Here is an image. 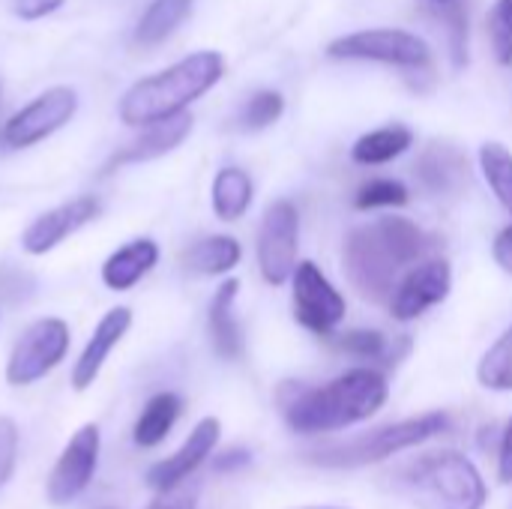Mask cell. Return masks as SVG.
Wrapping results in <instances>:
<instances>
[{"instance_id":"6da1fadb","label":"cell","mask_w":512,"mask_h":509,"mask_svg":"<svg viewBox=\"0 0 512 509\" xmlns=\"http://www.w3.org/2000/svg\"><path fill=\"white\" fill-rule=\"evenodd\" d=\"M432 240L405 216H381L357 225L342 246V267L360 297L372 303H390L396 282L417 261L426 258Z\"/></svg>"},{"instance_id":"7a4b0ae2","label":"cell","mask_w":512,"mask_h":509,"mask_svg":"<svg viewBox=\"0 0 512 509\" xmlns=\"http://www.w3.org/2000/svg\"><path fill=\"white\" fill-rule=\"evenodd\" d=\"M387 396H390L387 375L360 366L333 378L324 387L282 384L279 408L285 414L288 429L300 435H321V432H339L345 426L372 420L387 405Z\"/></svg>"},{"instance_id":"3957f363","label":"cell","mask_w":512,"mask_h":509,"mask_svg":"<svg viewBox=\"0 0 512 509\" xmlns=\"http://www.w3.org/2000/svg\"><path fill=\"white\" fill-rule=\"evenodd\" d=\"M225 75V60L219 51H195L180 63L141 78L120 99V120L126 126H150L165 117L186 111Z\"/></svg>"},{"instance_id":"277c9868","label":"cell","mask_w":512,"mask_h":509,"mask_svg":"<svg viewBox=\"0 0 512 509\" xmlns=\"http://www.w3.org/2000/svg\"><path fill=\"white\" fill-rule=\"evenodd\" d=\"M396 492L417 509H483L489 489L477 465L456 450L429 453L393 474Z\"/></svg>"},{"instance_id":"5b68a950","label":"cell","mask_w":512,"mask_h":509,"mask_svg":"<svg viewBox=\"0 0 512 509\" xmlns=\"http://www.w3.org/2000/svg\"><path fill=\"white\" fill-rule=\"evenodd\" d=\"M450 426V417L444 411H432V414H420L402 423H390L384 429H375L351 444H336L327 450H318L309 456V462L315 465H327V468H363V465H375L390 459L393 453H402L408 447H417L435 435H441Z\"/></svg>"},{"instance_id":"8992f818","label":"cell","mask_w":512,"mask_h":509,"mask_svg":"<svg viewBox=\"0 0 512 509\" xmlns=\"http://www.w3.org/2000/svg\"><path fill=\"white\" fill-rule=\"evenodd\" d=\"M327 57L384 63V66H396V69H408V72L432 69L429 42L402 27H366V30L345 33L327 45Z\"/></svg>"},{"instance_id":"52a82bcc","label":"cell","mask_w":512,"mask_h":509,"mask_svg":"<svg viewBox=\"0 0 512 509\" xmlns=\"http://www.w3.org/2000/svg\"><path fill=\"white\" fill-rule=\"evenodd\" d=\"M291 306L297 324L315 336H333L348 312L342 291L324 276L315 261H297L291 276Z\"/></svg>"},{"instance_id":"ba28073f","label":"cell","mask_w":512,"mask_h":509,"mask_svg":"<svg viewBox=\"0 0 512 509\" xmlns=\"http://www.w3.org/2000/svg\"><path fill=\"white\" fill-rule=\"evenodd\" d=\"M69 351V327L60 318H42L24 330L6 363V381L12 387H27L45 378L54 366L63 363Z\"/></svg>"},{"instance_id":"9c48e42d","label":"cell","mask_w":512,"mask_h":509,"mask_svg":"<svg viewBox=\"0 0 512 509\" xmlns=\"http://www.w3.org/2000/svg\"><path fill=\"white\" fill-rule=\"evenodd\" d=\"M300 252V213L291 201H273L258 231V270L267 285H285L294 276Z\"/></svg>"},{"instance_id":"30bf717a","label":"cell","mask_w":512,"mask_h":509,"mask_svg":"<svg viewBox=\"0 0 512 509\" xmlns=\"http://www.w3.org/2000/svg\"><path fill=\"white\" fill-rule=\"evenodd\" d=\"M453 291V270L447 258H423L396 282L390 294V315L402 324L417 321L438 303H444Z\"/></svg>"},{"instance_id":"8fae6325","label":"cell","mask_w":512,"mask_h":509,"mask_svg":"<svg viewBox=\"0 0 512 509\" xmlns=\"http://www.w3.org/2000/svg\"><path fill=\"white\" fill-rule=\"evenodd\" d=\"M96 465H99V426L96 423H87V426H81L69 438L66 450L54 462L51 477H48V486H45L48 501L54 507L72 504L90 486V480L96 474Z\"/></svg>"},{"instance_id":"7c38bea8","label":"cell","mask_w":512,"mask_h":509,"mask_svg":"<svg viewBox=\"0 0 512 509\" xmlns=\"http://www.w3.org/2000/svg\"><path fill=\"white\" fill-rule=\"evenodd\" d=\"M75 108H78V96L72 87H51L6 120L3 141L9 147H33L36 141L48 138L63 123H69Z\"/></svg>"},{"instance_id":"4fadbf2b","label":"cell","mask_w":512,"mask_h":509,"mask_svg":"<svg viewBox=\"0 0 512 509\" xmlns=\"http://www.w3.org/2000/svg\"><path fill=\"white\" fill-rule=\"evenodd\" d=\"M219 435H222L219 420H216V417H204V420L189 432V438L183 441V447H180L174 456L156 462V465L147 471V486H150L156 495L183 486V483L210 459L213 447L219 444Z\"/></svg>"},{"instance_id":"5bb4252c","label":"cell","mask_w":512,"mask_h":509,"mask_svg":"<svg viewBox=\"0 0 512 509\" xmlns=\"http://www.w3.org/2000/svg\"><path fill=\"white\" fill-rule=\"evenodd\" d=\"M102 204L93 195H81L72 198L48 213H42L39 219H33V225L21 234V246L30 255H45L54 246H60L69 234H75L78 228H84L87 222H93L99 216Z\"/></svg>"},{"instance_id":"9a60e30c","label":"cell","mask_w":512,"mask_h":509,"mask_svg":"<svg viewBox=\"0 0 512 509\" xmlns=\"http://www.w3.org/2000/svg\"><path fill=\"white\" fill-rule=\"evenodd\" d=\"M414 174L420 180V186L429 195L438 198H450L456 195L465 183H468V156L447 141H432L414 165Z\"/></svg>"},{"instance_id":"2e32d148","label":"cell","mask_w":512,"mask_h":509,"mask_svg":"<svg viewBox=\"0 0 512 509\" xmlns=\"http://www.w3.org/2000/svg\"><path fill=\"white\" fill-rule=\"evenodd\" d=\"M129 327H132V312L126 306H117L108 315H102V321L96 324L90 342L84 345V351H81V357H78V363L72 369V387L78 393L93 387V381L99 378V372H102V366L108 360V354L117 348V342L126 336Z\"/></svg>"},{"instance_id":"e0dca14e","label":"cell","mask_w":512,"mask_h":509,"mask_svg":"<svg viewBox=\"0 0 512 509\" xmlns=\"http://www.w3.org/2000/svg\"><path fill=\"white\" fill-rule=\"evenodd\" d=\"M192 132V114L180 111L174 117H165L159 123H150L141 138H135L129 147H123L120 153H114V159L108 162L105 174L120 168V165H135V162H150L159 159L165 153H171L174 147H180L186 141V135Z\"/></svg>"},{"instance_id":"ac0fdd59","label":"cell","mask_w":512,"mask_h":509,"mask_svg":"<svg viewBox=\"0 0 512 509\" xmlns=\"http://www.w3.org/2000/svg\"><path fill=\"white\" fill-rule=\"evenodd\" d=\"M237 291H240V282L237 279H228L219 285V291L213 294V303H210V339H213V348L219 357L225 360H240L243 357V330L234 318V303H237Z\"/></svg>"},{"instance_id":"d6986e66","label":"cell","mask_w":512,"mask_h":509,"mask_svg":"<svg viewBox=\"0 0 512 509\" xmlns=\"http://www.w3.org/2000/svg\"><path fill=\"white\" fill-rule=\"evenodd\" d=\"M159 261V246L153 240H132L129 246L117 249L105 267H102V282L111 291H129L132 285H138Z\"/></svg>"},{"instance_id":"ffe728a7","label":"cell","mask_w":512,"mask_h":509,"mask_svg":"<svg viewBox=\"0 0 512 509\" xmlns=\"http://www.w3.org/2000/svg\"><path fill=\"white\" fill-rule=\"evenodd\" d=\"M414 144V132L402 123H390L381 129H372L366 135H360L351 147V159L357 165H387L393 159H399L402 153H408Z\"/></svg>"},{"instance_id":"44dd1931","label":"cell","mask_w":512,"mask_h":509,"mask_svg":"<svg viewBox=\"0 0 512 509\" xmlns=\"http://www.w3.org/2000/svg\"><path fill=\"white\" fill-rule=\"evenodd\" d=\"M180 414H183V399L177 393H156L144 405V411H141V417H138V423L132 429L135 447H141V450L159 447L171 435Z\"/></svg>"},{"instance_id":"7402d4cb","label":"cell","mask_w":512,"mask_h":509,"mask_svg":"<svg viewBox=\"0 0 512 509\" xmlns=\"http://www.w3.org/2000/svg\"><path fill=\"white\" fill-rule=\"evenodd\" d=\"M240 258H243V249L234 237L213 234L186 249L183 267L201 276H222V273H231L240 264Z\"/></svg>"},{"instance_id":"603a6c76","label":"cell","mask_w":512,"mask_h":509,"mask_svg":"<svg viewBox=\"0 0 512 509\" xmlns=\"http://www.w3.org/2000/svg\"><path fill=\"white\" fill-rule=\"evenodd\" d=\"M252 177L243 168H222L213 180V213L222 222H237L252 207Z\"/></svg>"},{"instance_id":"cb8c5ba5","label":"cell","mask_w":512,"mask_h":509,"mask_svg":"<svg viewBox=\"0 0 512 509\" xmlns=\"http://www.w3.org/2000/svg\"><path fill=\"white\" fill-rule=\"evenodd\" d=\"M195 0H153L147 6V12L138 21L135 39L141 45H159L162 39H168L192 12Z\"/></svg>"},{"instance_id":"d4e9b609","label":"cell","mask_w":512,"mask_h":509,"mask_svg":"<svg viewBox=\"0 0 512 509\" xmlns=\"http://www.w3.org/2000/svg\"><path fill=\"white\" fill-rule=\"evenodd\" d=\"M333 348L342 351V354H351L357 360H375V363H396V357H402L408 348H399L396 351V339L390 342L384 333L378 330H348L342 336H333Z\"/></svg>"},{"instance_id":"484cf974","label":"cell","mask_w":512,"mask_h":509,"mask_svg":"<svg viewBox=\"0 0 512 509\" xmlns=\"http://www.w3.org/2000/svg\"><path fill=\"white\" fill-rule=\"evenodd\" d=\"M477 159H480V171H483L489 189L495 192L501 207L512 216V153L498 141H486L480 147Z\"/></svg>"},{"instance_id":"4316f807","label":"cell","mask_w":512,"mask_h":509,"mask_svg":"<svg viewBox=\"0 0 512 509\" xmlns=\"http://www.w3.org/2000/svg\"><path fill=\"white\" fill-rule=\"evenodd\" d=\"M477 381L486 390L512 393V327L501 333V339L483 354L477 366Z\"/></svg>"},{"instance_id":"83f0119b","label":"cell","mask_w":512,"mask_h":509,"mask_svg":"<svg viewBox=\"0 0 512 509\" xmlns=\"http://www.w3.org/2000/svg\"><path fill=\"white\" fill-rule=\"evenodd\" d=\"M411 201V192L402 180L396 177H375L366 180L357 195H354V207L357 210H384V207H405Z\"/></svg>"},{"instance_id":"f1b7e54d","label":"cell","mask_w":512,"mask_h":509,"mask_svg":"<svg viewBox=\"0 0 512 509\" xmlns=\"http://www.w3.org/2000/svg\"><path fill=\"white\" fill-rule=\"evenodd\" d=\"M486 30H489V42H492V54H495L498 66L510 69L512 66V0H495V6L489 9V18H486Z\"/></svg>"},{"instance_id":"f546056e","label":"cell","mask_w":512,"mask_h":509,"mask_svg":"<svg viewBox=\"0 0 512 509\" xmlns=\"http://www.w3.org/2000/svg\"><path fill=\"white\" fill-rule=\"evenodd\" d=\"M282 111H285L282 93H276V90H261V93H255V96L246 102V108H243V114H240V126L249 129V132L267 129V126H273V123L282 117Z\"/></svg>"},{"instance_id":"4dcf8cb0","label":"cell","mask_w":512,"mask_h":509,"mask_svg":"<svg viewBox=\"0 0 512 509\" xmlns=\"http://www.w3.org/2000/svg\"><path fill=\"white\" fill-rule=\"evenodd\" d=\"M444 18L450 24V54H453V63L462 69L468 63V9H465V0L444 3Z\"/></svg>"},{"instance_id":"1f68e13d","label":"cell","mask_w":512,"mask_h":509,"mask_svg":"<svg viewBox=\"0 0 512 509\" xmlns=\"http://www.w3.org/2000/svg\"><path fill=\"white\" fill-rule=\"evenodd\" d=\"M33 291H36L33 273L15 264H0V300L3 303H24L33 297Z\"/></svg>"},{"instance_id":"d6a6232c","label":"cell","mask_w":512,"mask_h":509,"mask_svg":"<svg viewBox=\"0 0 512 509\" xmlns=\"http://www.w3.org/2000/svg\"><path fill=\"white\" fill-rule=\"evenodd\" d=\"M18 462V429L9 417H0V486L9 483Z\"/></svg>"},{"instance_id":"836d02e7","label":"cell","mask_w":512,"mask_h":509,"mask_svg":"<svg viewBox=\"0 0 512 509\" xmlns=\"http://www.w3.org/2000/svg\"><path fill=\"white\" fill-rule=\"evenodd\" d=\"M147 509H198V492L177 486L171 492H159V498Z\"/></svg>"},{"instance_id":"e575fe53","label":"cell","mask_w":512,"mask_h":509,"mask_svg":"<svg viewBox=\"0 0 512 509\" xmlns=\"http://www.w3.org/2000/svg\"><path fill=\"white\" fill-rule=\"evenodd\" d=\"M66 0H15V15L24 18V21H36V18H45L51 15L54 9H60Z\"/></svg>"},{"instance_id":"d590c367","label":"cell","mask_w":512,"mask_h":509,"mask_svg":"<svg viewBox=\"0 0 512 509\" xmlns=\"http://www.w3.org/2000/svg\"><path fill=\"white\" fill-rule=\"evenodd\" d=\"M249 462H252V453H249V450L231 447V450H225L222 456L213 459V468H216L219 474H234V471H243Z\"/></svg>"},{"instance_id":"8d00e7d4","label":"cell","mask_w":512,"mask_h":509,"mask_svg":"<svg viewBox=\"0 0 512 509\" xmlns=\"http://www.w3.org/2000/svg\"><path fill=\"white\" fill-rule=\"evenodd\" d=\"M492 258H495V264H498L504 273H510L512 276V225L498 231V237H495V243H492Z\"/></svg>"},{"instance_id":"74e56055","label":"cell","mask_w":512,"mask_h":509,"mask_svg":"<svg viewBox=\"0 0 512 509\" xmlns=\"http://www.w3.org/2000/svg\"><path fill=\"white\" fill-rule=\"evenodd\" d=\"M498 477H501V483H512V420L504 429L501 450H498Z\"/></svg>"},{"instance_id":"f35d334b","label":"cell","mask_w":512,"mask_h":509,"mask_svg":"<svg viewBox=\"0 0 512 509\" xmlns=\"http://www.w3.org/2000/svg\"><path fill=\"white\" fill-rule=\"evenodd\" d=\"M432 3H438V6H444V3H450V0H432Z\"/></svg>"},{"instance_id":"ab89813d","label":"cell","mask_w":512,"mask_h":509,"mask_svg":"<svg viewBox=\"0 0 512 509\" xmlns=\"http://www.w3.org/2000/svg\"><path fill=\"white\" fill-rule=\"evenodd\" d=\"M321 509H342V507H321Z\"/></svg>"}]
</instances>
